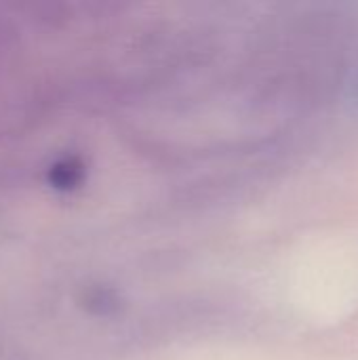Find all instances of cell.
<instances>
[{
    "instance_id": "obj_1",
    "label": "cell",
    "mask_w": 358,
    "mask_h": 360,
    "mask_svg": "<svg viewBox=\"0 0 358 360\" xmlns=\"http://www.w3.org/2000/svg\"><path fill=\"white\" fill-rule=\"evenodd\" d=\"M80 175H82V169L74 160L55 165V169L51 171V179L57 188H74L80 181Z\"/></svg>"
}]
</instances>
